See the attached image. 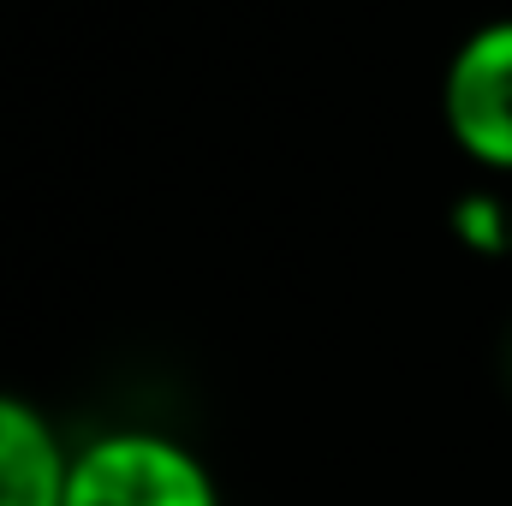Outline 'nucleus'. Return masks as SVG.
Instances as JSON below:
<instances>
[{"label":"nucleus","mask_w":512,"mask_h":506,"mask_svg":"<svg viewBox=\"0 0 512 506\" xmlns=\"http://www.w3.org/2000/svg\"><path fill=\"white\" fill-rule=\"evenodd\" d=\"M66 506H221V483L161 429H108L72 447Z\"/></svg>","instance_id":"obj_1"},{"label":"nucleus","mask_w":512,"mask_h":506,"mask_svg":"<svg viewBox=\"0 0 512 506\" xmlns=\"http://www.w3.org/2000/svg\"><path fill=\"white\" fill-rule=\"evenodd\" d=\"M441 120L483 173H512V18L477 24L441 78Z\"/></svg>","instance_id":"obj_2"},{"label":"nucleus","mask_w":512,"mask_h":506,"mask_svg":"<svg viewBox=\"0 0 512 506\" xmlns=\"http://www.w3.org/2000/svg\"><path fill=\"white\" fill-rule=\"evenodd\" d=\"M72 453L48 411L0 387V506H66Z\"/></svg>","instance_id":"obj_3"},{"label":"nucleus","mask_w":512,"mask_h":506,"mask_svg":"<svg viewBox=\"0 0 512 506\" xmlns=\"http://www.w3.org/2000/svg\"><path fill=\"white\" fill-rule=\"evenodd\" d=\"M453 233L471 245V251H512V203L501 191H465L459 209H453Z\"/></svg>","instance_id":"obj_4"}]
</instances>
